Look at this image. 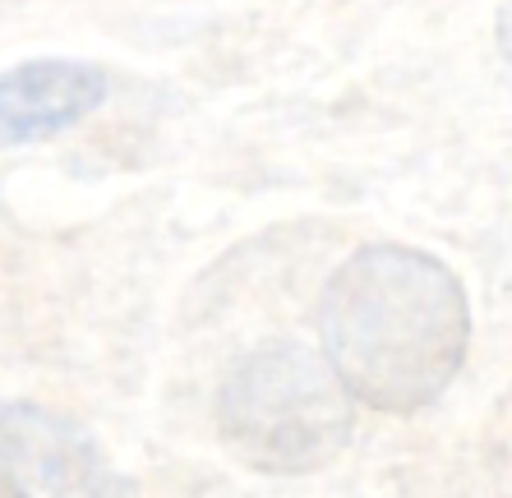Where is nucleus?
Wrapping results in <instances>:
<instances>
[{"mask_svg": "<svg viewBox=\"0 0 512 498\" xmlns=\"http://www.w3.org/2000/svg\"><path fill=\"white\" fill-rule=\"evenodd\" d=\"M111 93L102 65L88 60H24L0 70V143H37L74 130Z\"/></svg>", "mask_w": 512, "mask_h": 498, "instance_id": "obj_4", "label": "nucleus"}, {"mask_svg": "<svg viewBox=\"0 0 512 498\" xmlns=\"http://www.w3.org/2000/svg\"><path fill=\"white\" fill-rule=\"evenodd\" d=\"M222 439L263 475H314L346 448L356 402L328 360L300 342H268L217 392Z\"/></svg>", "mask_w": 512, "mask_h": 498, "instance_id": "obj_2", "label": "nucleus"}, {"mask_svg": "<svg viewBox=\"0 0 512 498\" xmlns=\"http://www.w3.org/2000/svg\"><path fill=\"white\" fill-rule=\"evenodd\" d=\"M319 342L351 402L411 415L457 379L471 305L443 259L411 245H365L323 286Z\"/></svg>", "mask_w": 512, "mask_h": 498, "instance_id": "obj_1", "label": "nucleus"}, {"mask_svg": "<svg viewBox=\"0 0 512 498\" xmlns=\"http://www.w3.org/2000/svg\"><path fill=\"white\" fill-rule=\"evenodd\" d=\"M0 489L10 498H143L70 415L0 402Z\"/></svg>", "mask_w": 512, "mask_h": 498, "instance_id": "obj_3", "label": "nucleus"}, {"mask_svg": "<svg viewBox=\"0 0 512 498\" xmlns=\"http://www.w3.org/2000/svg\"><path fill=\"white\" fill-rule=\"evenodd\" d=\"M499 42H503V51H508V60H512V5L499 14Z\"/></svg>", "mask_w": 512, "mask_h": 498, "instance_id": "obj_5", "label": "nucleus"}]
</instances>
